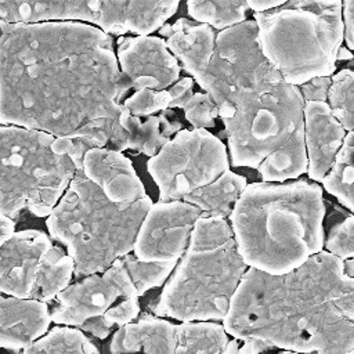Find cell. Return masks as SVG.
<instances>
[{"label": "cell", "instance_id": "ba28073f", "mask_svg": "<svg viewBox=\"0 0 354 354\" xmlns=\"http://www.w3.org/2000/svg\"><path fill=\"white\" fill-rule=\"evenodd\" d=\"M51 134L19 126H0V216L22 210L50 216L72 178L73 162L53 149Z\"/></svg>", "mask_w": 354, "mask_h": 354}, {"label": "cell", "instance_id": "8fae6325", "mask_svg": "<svg viewBox=\"0 0 354 354\" xmlns=\"http://www.w3.org/2000/svg\"><path fill=\"white\" fill-rule=\"evenodd\" d=\"M147 167L160 202H171L217 180L230 170V160L218 137L205 129H183L148 159Z\"/></svg>", "mask_w": 354, "mask_h": 354}, {"label": "cell", "instance_id": "1f68e13d", "mask_svg": "<svg viewBox=\"0 0 354 354\" xmlns=\"http://www.w3.org/2000/svg\"><path fill=\"white\" fill-rule=\"evenodd\" d=\"M330 84V76H318L299 86V90L304 102H326Z\"/></svg>", "mask_w": 354, "mask_h": 354}, {"label": "cell", "instance_id": "d590c367", "mask_svg": "<svg viewBox=\"0 0 354 354\" xmlns=\"http://www.w3.org/2000/svg\"><path fill=\"white\" fill-rule=\"evenodd\" d=\"M343 272L348 278H354V257L343 260Z\"/></svg>", "mask_w": 354, "mask_h": 354}, {"label": "cell", "instance_id": "4fadbf2b", "mask_svg": "<svg viewBox=\"0 0 354 354\" xmlns=\"http://www.w3.org/2000/svg\"><path fill=\"white\" fill-rule=\"evenodd\" d=\"M201 217L202 212L184 201L153 203L138 230L134 256L141 261H178Z\"/></svg>", "mask_w": 354, "mask_h": 354}, {"label": "cell", "instance_id": "52a82bcc", "mask_svg": "<svg viewBox=\"0 0 354 354\" xmlns=\"http://www.w3.org/2000/svg\"><path fill=\"white\" fill-rule=\"evenodd\" d=\"M259 40L268 62L293 86L332 76L344 37L343 1L290 0L254 12Z\"/></svg>", "mask_w": 354, "mask_h": 354}, {"label": "cell", "instance_id": "8d00e7d4", "mask_svg": "<svg viewBox=\"0 0 354 354\" xmlns=\"http://www.w3.org/2000/svg\"><path fill=\"white\" fill-rule=\"evenodd\" d=\"M353 57H354L353 53H351L347 47H343V46H342V47L339 48V51H337V59H339V61H342V59H343V61H344V59H353Z\"/></svg>", "mask_w": 354, "mask_h": 354}, {"label": "cell", "instance_id": "5b68a950", "mask_svg": "<svg viewBox=\"0 0 354 354\" xmlns=\"http://www.w3.org/2000/svg\"><path fill=\"white\" fill-rule=\"evenodd\" d=\"M147 195L131 205L111 202L82 170L47 217L50 236L68 249L73 278L101 274L130 254L144 217L152 206Z\"/></svg>", "mask_w": 354, "mask_h": 354}, {"label": "cell", "instance_id": "e0dca14e", "mask_svg": "<svg viewBox=\"0 0 354 354\" xmlns=\"http://www.w3.org/2000/svg\"><path fill=\"white\" fill-rule=\"evenodd\" d=\"M346 134L347 131L335 118L328 102L304 104L307 174L311 180L322 183L336 160Z\"/></svg>", "mask_w": 354, "mask_h": 354}, {"label": "cell", "instance_id": "4dcf8cb0", "mask_svg": "<svg viewBox=\"0 0 354 354\" xmlns=\"http://www.w3.org/2000/svg\"><path fill=\"white\" fill-rule=\"evenodd\" d=\"M183 109L185 119L195 129L213 127L218 116V108L207 93H194Z\"/></svg>", "mask_w": 354, "mask_h": 354}, {"label": "cell", "instance_id": "2e32d148", "mask_svg": "<svg viewBox=\"0 0 354 354\" xmlns=\"http://www.w3.org/2000/svg\"><path fill=\"white\" fill-rule=\"evenodd\" d=\"M82 171L113 203L131 205L147 196L131 160L115 149L88 151L83 158Z\"/></svg>", "mask_w": 354, "mask_h": 354}, {"label": "cell", "instance_id": "d4e9b609", "mask_svg": "<svg viewBox=\"0 0 354 354\" xmlns=\"http://www.w3.org/2000/svg\"><path fill=\"white\" fill-rule=\"evenodd\" d=\"M187 10L195 21L221 32L245 22L249 7L242 0H194L187 3Z\"/></svg>", "mask_w": 354, "mask_h": 354}, {"label": "cell", "instance_id": "9a60e30c", "mask_svg": "<svg viewBox=\"0 0 354 354\" xmlns=\"http://www.w3.org/2000/svg\"><path fill=\"white\" fill-rule=\"evenodd\" d=\"M51 248L50 236L43 231L14 232L0 249V295L30 299Z\"/></svg>", "mask_w": 354, "mask_h": 354}, {"label": "cell", "instance_id": "7a4b0ae2", "mask_svg": "<svg viewBox=\"0 0 354 354\" xmlns=\"http://www.w3.org/2000/svg\"><path fill=\"white\" fill-rule=\"evenodd\" d=\"M225 354H260L281 348L299 354L354 351V278L343 260L326 250L299 268L270 275L243 274L223 319Z\"/></svg>", "mask_w": 354, "mask_h": 354}, {"label": "cell", "instance_id": "74e56055", "mask_svg": "<svg viewBox=\"0 0 354 354\" xmlns=\"http://www.w3.org/2000/svg\"><path fill=\"white\" fill-rule=\"evenodd\" d=\"M277 354H299V353H293V351H279V353H277Z\"/></svg>", "mask_w": 354, "mask_h": 354}, {"label": "cell", "instance_id": "6da1fadb", "mask_svg": "<svg viewBox=\"0 0 354 354\" xmlns=\"http://www.w3.org/2000/svg\"><path fill=\"white\" fill-rule=\"evenodd\" d=\"M130 90L113 41L83 22L0 21V123L72 136L118 119Z\"/></svg>", "mask_w": 354, "mask_h": 354}, {"label": "cell", "instance_id": "4316f807", "mask_svg": "<svg viewBox=\"0 0 354 354\" xmlns=\"http://www.w3.org/2000/svg\"><path fill=\"white\" fill-rule=\"evenodd\" d=\"M328 105L348 133L354 130V71L342 69L332 76Z\"/></svg>", "mask_w": 354, "mask_h": 354}, {"label": "cell", "instance_id": "3957f363", "mask_svg": "<svg viewBox=\"0 0 354 354\" xmlns=\"http://www.w3.org/2000/svg\"><path fill=\"white\" fill-rule=\"evenodd\" d=\"M228 218L248 268L283 275L324 250L325 203L318 184H248Z\"/></svg>", "mask_w": 354, "mask_h": 354}, {"label": "cell", "instance_id": "f1b7e54d", "mask_svg": "<svg viewBox=\"0 0 354 354\" xmlns=\"http://www.w3.org/2000/svg\"><path fill=\"white\" fill-rule=\"evenodd\" d=\"M324 246L328 253L340 260L354 257V216L346 214L325 231Z\"/></svg>", "mask_w": 354, "mask_h": 354}, {"label": "cell", "instance_id": "836d02e7", "mask_svg": "<svg viewBox=\"0 0 354 354\" xmlns=\"http://www.w3.org/2000/svg\"><path fill=\"white\" fill-rule=\"evenodd\" d=\"M285 1L282 0H272V1H264V0H252L248 1V7L254 12H266L270 10H274L279 6H282Z\"/></svg>", "mask_w": 354, "mask_h": 354}, {"label": "cell", "instance_id": "5bb4252c", "mask_svg": "<svg viewBox=\"0 0 354 354\" xmlns=\"http://www.w3.org/2000/svg\"><path fill=\"white\" fill-rule=\"evenodd\" d=\"M116 58L130 90H166L178 77L181 66L159 36H124L118 39Z\"/></svg>", "mask_w": 354, "mask_h": 354}, {"label": "cell", "instance_id": "d6a6232c", "mask_svg": "<svg viewBox=\"0 0 354 354\" xmlns=\"http://www.w3.org/2000/svg\"><path fill=\"white\" fill-rule=\"evenodd\" d=\"M344 41L348 50H354V1H343Z\"/></svg>", "mask_w": 354, "mask_h": 354}, {"label": "cell", "instance_id": "7402d4cb", "mask_svg": "<svg viewBox=\"0 0 354 354\" xmlns=\"http://www.w3.org/2000/svg\"><path fill=\"white\" fill-rule=\"evenodd\" d=\"M246 185L248 183L243 176L228 170L213 183L184 196L183 201L196 206L202 216L225 220L231 216Z\"/></svg>", "mask_w": 354, "mask_h": 354}, {"label": "cell", "instance_id": "8992f818", "mask_svg": "<svg viewBox=\"0 0 354 354\" xmlns=\"http://www.w3.org/2000/svg\"><path fill=\"white\" fill-rule=\"evenodd\" d=\"M246 270L230 223L202 216L152 311L181 322L223 321Z\"/></svg>", "mask_w": 354, "mask_h": 354}, {"label": "cell", "instance_id": "83f0119b", "mask_svg": "<svg viewBox=\"0 0 354 354\" xmlns=\"http://www.w3.org/2000/svg\"><path fill=\"white\" fill-rule=\"evenodd\" d=\"M127 272L138 292L142 296L149 289L158 288L170 278L171 271L176 268L177 261H141L134 254L122 257Z\"/></svg>", "mask_w": 354, "mask_h": 354}, {"label": "cell", "instance_id": "44dd1931", "mask_svg": "<svg viewBox=\"0 0 354 354\" xmlns=\"http://www.w3.org/2000/svg\"><path fill=\"white\" fill-rule=\"evenodd\" d=\"M118 120L126 131V149L138 151L149 158L155 156L180 130H183L181 122L173 111L137 118L123 106Z\"/></svg>", "mask_w": 354, "mask_h": 354}, {"label": "cell", "instance_id": "e575fe53", "mask_svg": "<svg viewBox=\"0 0 354 354\" xmlns=\"http://www.w3.org/2000/svg\"><path fill=\"white\" fill-rule=\"evenodd\" d=\"M14 232H15V223L12 221V218L0 216V249Z\"/></svg>", "mask_w": 354, "mask_h": 354}, {"label": "cell", "instance_id": "ffe728a7", "mask_svg": "<svg viewBox=\"0 0 354 354\" xmlns=\"http://www.w3.org/2000/svg\"><path fill=\"white\" fill-rule=\"evenodd\" d=\"M176 329L177 324L145 314L116 329L109 351L111 354H176Z\"/></svg>", "mask_w": 354, "mask_h": 354}, {"label": "cell", "instance_id": "f35d334b", "mask_svg": "<svg viewBox=\"0 0 354 354\" xmlns=\"http://www.w3.org/2000/svg\"><path fill=\"white\" fill-rule=\"evenodd\" d=\"M348 354H354V351H350V353H348Z\"/></svg>", "mask_w": 354, "mask_h": 354}, {"label": "cell", "instance_id": "d6986e66", "mask_svg": "<svg viewBox=\"0 0 354 354\" xmlns=\"http://www.w3.org/2000/svg\"><path fill=\"white\" fill-rule=\"evenodd\" d=\"M159 33L166 37L169 51L201 86L214 53L216 33L213 28L180 18L173 24L163 25Z\"/></svg>", "mask_w": 354, "mask_h": 354}, {"label": "cell", "instance_id": "7c38bea8", "mask_svg": "<svg viewBox=\"0 0 354 354\" xmlns=\"http://www.w3.org/2000/svg\"><path fill=\"white\" fill-rule=\"evenodd\" d=\"M278 73L263 54L254 19H249L217 33L201 87L221 108L238 91L256 87Z\"/></svg>", "mask_w": 354, "mask_h": 354}, {"label": "cell", "instance_id": "277c9868", "mask_svg": "<svg viewBox=\"0 0 354 354\" xmlns=\"http://www.w3.org/2000/svg\"><path fill=\"white\" fill-rule=\"evenodd\" d=\"M304 104L281 73L234 94L218 108L232 166L257 169L266 183L307 173Z\"/></svg>", "mask_w": 354, "mask_h": 354}, {"label": "cell", "instance_id": "603a6c76", "mask_svg": "<svg viewBox=\"0 0 354 354\" xmlns=\"http://www.w3.org/2000/svg\"><path fill=\"white\" fill-rule=\"evenodd\" d=\"M224 326L210 321L181 322L176 329V354H225Z\"/></svg>", "mask_w": 354, "mask_h": 354}, {"label": "cell", "instance_id": "484cf974", "mask_svg": "<svg viewBox=\"0 0 354 354\" xmlns=\"http://www.w3.org/2000/svg\"><path fill=\"white\" fill-rule=\"evenodd\" d=\"M21 354H100V351L80 329L55 326Z\"/></svg>", "mask_w": 354, "mask_h": 354}, {"label": "cell", "instance_id": "ac0fdd59", "mask_svg": "<svg viewBox=\"0 0 354 354\" xmlns=\"http://www.w3.org/2000/svg\"><path fill=\"white\" fill-rule=\"evenodd\" d=\"M48 304L0 295V348L19 351L48 332Z\"/></svg>", "mask_w": 354, "mask_h": 354}, {"label": "cell", "instance_id": "30bf717a", "mask_svg": "<svg viewBox=\"0 0 354 354\" xmlns=\"http://www.w3.org/2000/svg\"><path fill=\"white\" fill-rule=\"evenodd\" d=\"M138 297L119 259L104 272L84 277L64 289L50 310L51 321L105 339L115 326L122 328L138 317Z\"/></svg>", "mask_w": 354, "mask_h": 354}, {"label": "cell", "instance_id": "cb8c5ba5", "mask_svg": "<svg viewBox=\"0 0 354 354\" xmlns=\"http://www.w3.org/2000/svg\"><path fill=\"white\" fill-rule=\"evenodd\" d=\"M322 188L354 213V130L346 134L330 171L322 180Z\"/></svg>", "mask_w": 354, "mask_h": 354}, {"label": "cell", "instance_id": "9c48e42d", "mask_svg": "<svg viewBox=\"0 0 354 354\" xmlns=\"http://www.w3.org/2000/svg\"><path fill=\"white\" fill-rule=\"evenodd\" d=\"M178 1L17 0L0 1V18L10 24L91 22L105 33L147 36L177 11Z\"/></svg>", "mask_w": 354, "mask_h": 354}, {"label": "cell", "instance_id": "f546056e", "mask_svg": "<svg viewBox=\"0 0 354 354\" xmlns=\"http://www.w3.org/2000/svg\"><path fill=\"white\" fill-rule=\"evenodd\" d=\"M171 98L166 90H138L133 95L127 97L123 102V106L137 118H147L155 113L170 109Z\"/></svg>", "mask_w": 354, "mask_h": 354}]
</instances>
